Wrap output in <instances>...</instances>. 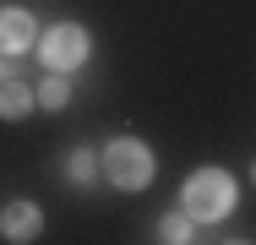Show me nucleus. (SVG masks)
<instances>
[{
    "label": "nucleus",
    "mask_w": 256,
    "mask_h": 245,
    "mask_svg": "<svg viewBox=\"0 0 256 245\" xmlns=\"http://www.w3.org/2000/svg\"><path fill=\"white\" fill-rule=\"evenodd\" d=\"M0 224H6V234H11V240H33V234H38V207H28V202H11Z\"/></svg>",
    "instance_id": "obj_5"
},
{
    "label": "nucleus",
    "mask_w": 256,
    "mask_h": 245,
    "mask_svg": "<svg viewBox=\"0 0 256 245\" xmlns=\"http://www.w3.org/2000/svg\"><path fill=\"white\" fill-rule=\"evenodd\" d=\"M38 104H44V109H60V104H66V82H60V76H50V82L38 88Z\"/></svg>",
    "instance_id": "obj_8"
},
{
    "label": "nucleus",
    "mask_w": 256,
    "mask_h": 245,
    "mask_svg": "<svg viewBox=\"0 0 256 245\" xmlns=\"http://www.w3.org/2000/svg\"><path fill=\"white\" fill-rule=\"evenodd\" d=\"M158 234L169 245H180V240H191V212H169L164 224H158Z\"/></svg>",
    "instance_id": "obj_7"
},
{
    "label": "nucleus",
    "mask_w": 256,
    "mask_h": 245,
    "mask_svg": "<svg viewBox=\"0 0 256 245\" xmlns=\"http://www.w3.org/2000/svg\"><path fill=\"white\" fill-rule=\"evenodd\" d=\"M229 207H234V180H229L224 169L191 174V186H186V212H191V218H224Z\"/></svg>",
    "instance_id": "obj_1"
},
{
    "label": "nucleus",
    "mask_w": 256,
    "mask_h": 245,
    "mask_svg": "<svg viewBox=\"0 0 256 245\" xmlns=\"http://www.w3.org/2000/svg\"><path fill=\"white\" fill-rule=\"evenodd\" d=\"M33 44V16L28 11H0V49L16 54V49Z\"/></svg>",
    "instance_id": "obj_4"
},
{
    "label": "nucleus",
    "mask_w": 256,
    "mask_h": 245,
    "mask_svg": "<svg viewBox=\"0 0 256 245\" xmlns=\"http://www.w3.org/2000/svg\"><path fill=\"white\" fill-rule=\"evenodd\" d=\"M28 109H33V93H28L22 82H6V88H0V114H6V120H22Z\"/></svg>",
    "instance_id": "obj_6"
},
{
    "label": "nucleus",
    "mask_w": 256,
    "mask_h": 245,
    "mask_svg": "<svg viewBox=\"0 0 256 245\" xmlns=\"http://www.w3.org/2000/svg\"><path fill=\"white\" fill-rule=\"evenodd\" d=\"M6 71H11V60H0V76H6Z\"/></svg>",
    "instance_id": "obj_10"
},
{
    "label": "nucleus",
    "mask_w": 256,
    "mask_h": 245,
    "mask_svg": "<svg viewBox=\"0 0 256 245\" xmlns=\"http://www.w3.org/2000/svg\"><path fill=\"white\" fill-rule=\"evenodd\" d=\"M71 180H93V158H88V152L71 158Z\"/></svg>",
    "instance_id": "obj_9"
},
{
    "label": "nucleus",
    "mask_w": 256,
    "mask_h": 245,
    "mask_svg": "<svg viewBox=\"0 0 256 245\" xmlns=\"http://www.w3.org/2000/svg\"><path fill=\"white\" fill-rule=\"evenodd\" d=\"M44 60H50L54 71L82 66V60H88V33H82V28H71V22L50 28V33H44Z\"/></svg>",
    "instance_id": "obj_3"
},
{
    "label": "nucleus",
    "mask_w": 256,
    "mask_h": 245,
    "mask_svg": "<svg viewBox=\"0 0 256 245\" xmlns=\"http://www.w3.org/2000/svg\"><path fill=\"white\" fill-rule=\"evenodd\" d=\"M148 174H153V158H148V147L142 142H114L109 147V180L120 186V191H136V186H148Z\"/></svg>",
    "instance_id": "obj_2"
}]
</instances>
